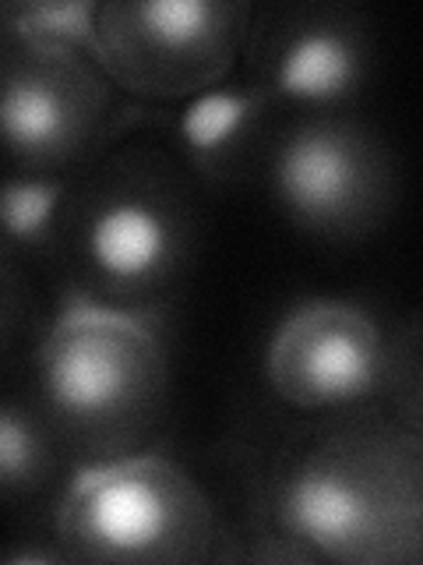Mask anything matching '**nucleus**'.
I'll list each match as a JSON object with an SVG mask.
<instances>
[{"label": "nucleus", "instance_id": "1", "mask_svg": "<svg viewBox=\"0 0 423 565\" xmlns=\"http://www.w3.org/2000/svg\"><path fill=\"white\" fill-rule=\"evenodd\" d=\"M269 516L293 547L346 565L420 558L423 467L416 431L352 428L279 470Z\"/></svg>", "mask_w": 423, "mask_h": 565}, {"label": "nucleus", "instance_id": "2", "mask_svg": "<svg viewBox=\"0 0 423 565\" xmlns=\"http://www.w3.org/2000/svg\"><path fill=\"white\" fill-rule=\"evenodd\" d=\"M40 411L88 459L138 452L166 396V350L141 311L70 297L35 350Z\"/></svg>", "mask_w": 423, "mask_h": 565}, {"label": "nucleus", "instance_id": "3", "mask_svg": "<svg viewBox=\"0 0 423 565\" xmlns=\"http://www.w3.org/2000/svg\"><path fill=\"white\" fill-rule=\"evenodd\" d=\"M53 534L64 558L113 565H166L208 558L216 512L202 484L159 452H123L70 477Z\"/></svg>", "mask_w": 423, "mask_h": 565}, {"label": "nucleus", "instance_id": "4", "mask_svg": "<svg viewBox=\"0 0 423 565\" xmlns=\"http://www.w3.org/2000/svg\"><path fill=\"white\" fill-rule=\"evenodd\" d=\"M247 4L128 0L99 4L93 61L110 85L149 99L202 96L229 75L247 35Z\"/></svg>", "mask_w": 423, "mask_h": 565}, {"label": "nucleus", "instance_id": "5", "mask_svg": "<svg viewBox=\"0 0 423 565\" xmlns=\"http://www.w3.org/2000/svg\"><path fill=\"white\" fill-rule=\"evenodd\" d=\"M392 371L378 322L346 300L314 297L279 318L264 347V382L300 414H335L370 403Z\"/></svg>", "mask_w": 423, "mask_h": 565}, {"label": "nucleus", "instance_id": "6", "mask_svg": "<svg viewBox=\"0 0 423 565\" xmlns=\"http://www.w3.org/2000/svg\"><path fill=\"white\" fill-rule=\"evenodd\" d=\"M110 82L85 53L11 40L0 61V149L25 173H53L99 138Z\"/></svg>", "mask_w": 423, "mask_h": 565}, {"label": "nucleus", "instance_id": "7", "mask_svg": "<svg viewBox=\"0 0 423 565\" xmlns=\"http://www.w3.org/2000/svg\"><path fill=\"white\" fill-rule=\"evenodd\" d=\"M269 181L279 209L311 234L346 237L378 220L384 167L367 138L335 120H307L272 152Z\"/></svg>", "mask_w": 423, "mask_h": 565}, {"label": "nucleus", "instance_id": "8", "mask_svg": "<svg viewBox=\"0 0 423 565\" xmlns=\"http://www.w3.org/2000/svg\"><path fill=\"white\" fill-rule=\"evenodd\" d=\"M187 255V223L163 191L117 188L85 205L78 223V258L93 300L141 311L145 297L170 287Z\"/></svg>", "mask_w": 423, "mask_h": 565}, {"label": "nucleus", "instance_id": "9", "mask_svg": "<svg viewBox=\"0 0 423 565\" xmlns=\"http://www.w3.org/2000/svg\"><path fill=\"white\" fill-rule=\"evenodd\" d=\"M367 82V46L357 29L339 18H307L279 35L264 67V99L307 110H335Z\"/></svg>", "mask_w": 423, "mask_h": 565}, {"label": "nucleus", "instance_id": "10", "mask_svg": "<svg viewBox=\"0 0 423 565\" xmlns=\"http://www.w3.org/2000/svg\"><path fill=\"white\" fill-rule=\"evenodd\" d=\"M261 88H208L176 117V138L202 177H229L243 167L269 114Z\"/></svg>", "mask_w": 423, "mask_h": 565}, {"label": "nucleus", "instance_id": "11", "mask_svg": "<svg viewBox=\"0 0 423 565\" xmlns=\"http://www.w3.org/2000/svg\"><path fill=\"white\" fill-rule=\"evenodd\" d=\"M67 181L53 173H18L0 181V252L43 255L61 237Z\"/></svg>", "mask_w": 423, "mask_h": 565}, {"label": "nucleus", "instance_id": "12", "mask_svg": "<svg viewBox=\"0 0 423 565\" xmlns=\"http://www.w3.org/2000/svg\"><path fill=\"white\" fill-rule=\"evenodd\" d=\"M57 441L43 411L0 399V499H22L46 488L57 470Z\"/></svg>", "mask_w": 423, "mask_h": 565}, {"label": "nucleus", "instance_id": "13", "mask_svg": "<svg viewBox=\"0 0 423 565\" xmlns=\"http://www.w3.org/2000/svg\"><path fill=\"white\" fill-rule=\"evenodd\" d=\"M96 14H99V4H93V0H78V4H53V0H43V4L0 8V25H8V35L14 43L93 57Z\"/></svg>", "mask_w": 423, "mask_h": 565}, {"label": "nucleus", "instance_id": "14", "mask_svg": "<svg viewBox=\"0 0 423 565\" xmlns=\"http://www.w3.org/2000/svg\"><path fill=\"white\" fill-rule=\"evenodd\" d=\"M18 315H22V297H18V279L11 269L0 262V347L11 340V332L18 326Z\"/></svg>", "mask_w": 423, "mask_h": 565}]
</instances>
